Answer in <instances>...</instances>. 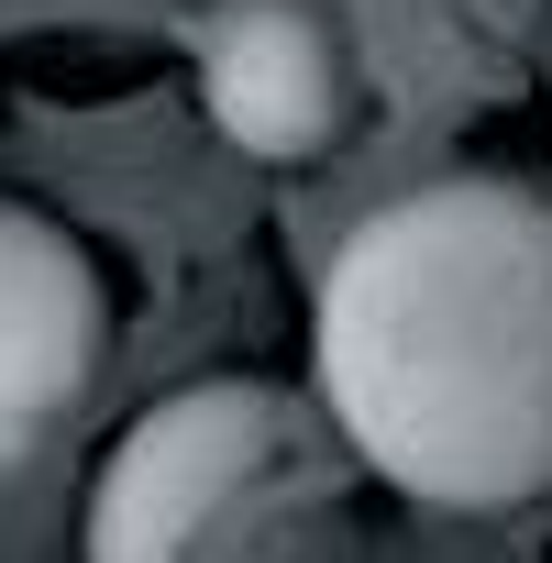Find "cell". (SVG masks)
<instances>
[{
  "label": "cell",
  "instance_id": "cell-4",
  "mask_svg": "<svg viewBox=\"0 0 552 563\" xmlns=\"http://www.w3.org/2000/svg\"><path fill=\"white\" fill-rule=\"evenodd\" d=\"M199 100L210 122L265 155V166H310L343 144L354 111V56L310 0H221L199 23Z\"/></svg>",
  "mask_w": 552,
  "mask_h": 563
},
{
  "label": "cell",
  "instance_id": "cell-2",
  "mask_svg": "<svg viewBox=\"0 0 552 563\" xmlns=\"http://www.w3.org/2000/svg\"><path fill=\"white\" fill-rule=\"evenodd\" d=\"M276 453H299V409L265 376H199V387L155 398L89 475L78 563H199L210 519Z\"/></svg>",
  "mask_w": 552,
  "mask_h": 563
},
{
  "label": "cell",
  "instance_id": "cell-1",
  "mask_svg": "<svg viewBox=\"0 0 552 563\" xmlns=\"http://www.w3.org/2000/svg\"><path fill=\"white\" fill-rule=\"evenodd\" d=\"M321 398L387 486L530 508L552 486V199L431 177L354 221L321 276Z\"/></svg>",
  "mask_w": 552,
  "mask_h": 563
},
{
  "label": "cell",
  "instance_id": "cell-3",
  "mask_svg": "<svg viewBox=\"0 0 552 563\" xmlns=\"http://www.w3.org/2000/svg\"><path fill=\"white\" fill-rule=\"evenodd\" d=\"M100 343H111V288L89 243L34 199H0V475L89 398Z\"/></svg>",
  "mask_w": 552,
  "mask_h": 563
}]
</instances>
